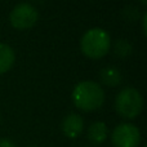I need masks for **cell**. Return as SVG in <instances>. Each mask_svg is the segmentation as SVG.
<instances>
[{"instance_id":"cell-10","label":"cell","mask_w":147,"mask_h":147,"mask_svg":"<svg viewBox=\"0 0 147 147\" xmlns=\"http://www.w3.org/2000/svg\"><path fill=\"white\" fill-rule=\"evenodd\" d=\"M132 51H133L132 44H130L128 40H125V39H120V40H117L116 43H115V51L114 52L117 57H120V58L128 57L130 53H132Z\"/></svg>"},{"instance_id":"cell-4","label":"cell","mask_w":147,"mask_h":147,"mask_svg":"<svg viewBox=\"0 0 147 147\" xmlns=\"http://www.w3.org/2000/svg\"><path fill=\"white\" fill-rule=\"evenodd\" d=\"M39 12L30 3H21L16 5L9 14V21L13 27L18 30L30 28L38 22Z\"/></svg>"},{"instance_id":"cell-8","label":"cell","mask_w":147,"mask_h":147,"mask_svg":"<svg viewBox=\"0 0 147 147\" xmlns=\"http://www.w3.org/2000/svg\"><path fill=\"white\" fill-rule=\"evenodd\" d=\"M14 59L16 54L12 47L5 43H0V74H4L12 69Z\"/></svg>"},{"instance_id":"cell-7","label":"cell","mask_w":147,"mask_h":147,"mask_svg":"<svg viewBox=\"0 0 147 147\" xmlns=\"http://www.w3.org/2000/svg\"><path fill=\"white\" fill-rule=\"evenodd\" d=\"M88 138L93 145H101L107 138V125L103 121H96L88 128Z\"/></svg>"},{"instance_id":"cell-9","label":"cell","mask_w":147,"mask_h":147,"mask_svg":"<svg viewBox=\"0 0 147 147\" xmlns=\"http://www.w3.org/2000/svg\"><path fill=\"white\" fill-rule=\"evenodd\" d=\"M99 79L103 84L110 86H115V85H119L121 83V74L120 71L114 66H109V67H105V69L101 70L99 72Z\"/></svg>"},{"instance_id":"cell-12","label":"cell","mask_w":147,"mask_h":147,"mask_svg":"<svg viewBox=\"0 0 147 147\" xmlns=\"http://www.w3.org/2000/svg\"><path fill=\"white\" fill-rule=\"evenodd\" d=\"M0 147H17L14 142L8 138H0Z\"/></svg>"},{"instance_id":"cell-6","label":"cell","mask_w":147,"mask_h":147,"mask_svg":"<svg viewBox=\"0 0 147 147\" xmlns=\"http://www.w3.org/2000/svg\"><path fill=\"white\" fill-rule=\"evenodd\" d=\"M84 130V120L79 114H69L62 121V132L69 138H78Z\"/></svg>"},{"instance_id":"cell-13","label":"cell","mask_w":147,"mask_h":147,"mask_svg":"<svg viewBox=\"0 0 147 147\" xmlns=\"http://www.w3.org/2000/svg\"><path fill=\"white\" fill-rule=\"evenodd\" d=\"M143 23H142V27H143V32L146 34V18H147V14L145 13V14H143Z\"/></svg>"},{"instance_id":"cell-14","label":"cell","mask_w":147,"mask_h":147,"mask_svg":"<svg viewBox=\"0 0 147 147\" xmlns=\"http://www.w3.org/2000/svg\"><path fill=\"white\" fill-rule=\"evenodd\" d=\"M140 1H141V3H142V4H143V5H146V3H147V0H140Z\"/></svg>"},{"instance_id":"cell-1","label":"cell","mask_w":147,"mask_h":147,"mask_svg":"<svg viewBox=\"0 0 147 147\" xmlns=\"http://www.w3.org/2000/svg\"><path fill=\"white\" fill-rule=\"evenodd\" d=\"M72 101L78 109L83 111H93L103 105L105 92L96 81H80L72 90Z\"/></svg>"},{"instance_id":"cell-3","label":"cell","mask_w":147,"mask_h":147,"mask_svg":"<svg viewBox=\"0 0 147 147\" xmlns=\"http://www.w3.org/2000/svg\"><path fill=\"white\" fill-rule=\"evenodd\" d=\"M116 111L127 119H133L138 116L143 107V97L136 88L128 86L117 93L115 99Z\"/></svg>"},{"instance_id":"cell-11","label":"cell","mask_w":147,"mask_h":147,"mask_svg":"<svg viewBox=\"0 0 147 147\" xmlns=\"http://www.w3.org/2000/svg\"><path fill=\"white\" fill-rule=\"evenodd\" d=\"M124 13L127 14L125 17H127L128 20H134V18H138V9H136L134 7H125ZM127 18H125V20H127Z\"/></svg>"},{"instance_id":"cell-5","label":"cell","mask_w":147,"mask_h":147,"mask_svg":"<svg viewBox=\"0 0 147 147\" xmlns=\"http://www.w3.org/2000/svg\"><path fill=\"white\" fill-rule=\"evenodd\" d=\"M111 138L115 147H137L141 142V133L136 125L124 123L115 128Z\"/></svg>"},{"instance_id":"cell-15","label":"cell","mask_w":147,"mask_h":147,"mask_svg":"<svg viewBox=\"0 0 147 147\" xmlns=\"http://www.w3.org/2000/svg\"><path fill=\"white\" fill-rule=\"evenodd\" d=\"M28 147H39V146H28Z\"/></svg>"},{"instance_id":"cell-2","label":"cell","mask_w":147,"mask_h":147,"mask_svg":"<svg viewBox=\"0 0 147 147\" xmlns=\"http://www.w3.org/2000/svg\"><path fill=\"white\" fill-rule=\"evenodd\" d=\"M111 39L109 32L99 27L88 30L80 41L81 52L89 58H101L110 51Z\"/></svg>"}]
</instances>
